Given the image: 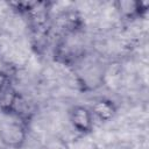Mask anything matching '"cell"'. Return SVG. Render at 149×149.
I'll return each instance as SVG.
<instances>
[{"instance_id":"obj_8","label":"cell","mask_w":149,"mask_h":149,"mask_svg":"<svg viewBox=\"0 0 149 149\" xmlns=\"http://www.w3.org/2000/svg\"><path fill=\"white\" fill-rule=\"evenodd\" d=\"M13 87L12 76L9 74H0V99Z\"/></svg>"},{"instance_id":"obj_9","label":"cell","mask_w":149,"mask_h":149,"mask_svg":"<svg viewBox=\"0 0 149 149\" xmlns=\"http://www.w3.org/2000/svg\"><path fill=\"white\" fill-rule=\"evenodd\" d=\"M0 74H10V65L0 56Z\"/></svg>"},{"instance_id":"obj_7","label":"cell","mask_w":149,"mask_h":149,"mask_svg":"<svg viewBox=\"0 0 149 149\" xmlns=\"http://www.w3.org/2000/svg\"><path fill=\"white\" fill-rule=\"evenodd\" d=\"M45 149H70L65 140L61 137H52L45 143Z\"/></svg>"},{"instance_id":"obj_10","label":"cell","mask_w":149,"mask_h":149,"mask_svg":"<svg viewBox=\"0 0 149 149\" xmlns=\"http://www.w3.org/2000/svg\"><path fill=\"white\" fill-rule=\"evenodd\" d=\"M121 149H130V148H128V147H125V148H121Z\"/></svg>"},{"instance_id":"obj_3","label":"cell","mask_w":149,"mask_h":149,"mask_svg":"<svg viewBox=\"0 0 149 149\" xmlns=\"http://www.w3.org/2000/svg\"><path fill=\"white\" fill-rule=\"evenodd\" d=\"M114 6L122 17L134 19L136 16H141L148 10L149 2L141 0H118L114 2Z\"/></svg>"},{"instance_id":"obj_5","label":"cell","mask_w":149,"mask_h":149,"mask_svg":"<svg viewBox=\"0 0 149 149\" xmlns=\"http://www.w3.org/2000/svg\"><path fill=\"white\" fill-rule=\"evenodd\" d=\"M91 112L94 116H97L100 121L102 122H107L109 120H112L115 114H116V106L112 100L108 99H100L97 100L92 108Z\"/></svg>"},{"instance_id":"obj_6","label":"cell","mask_w":149,"mask_h":149,"mask_svg":"<svg viewBox=\"0 0 149 149\" xmlns=\"http://www.w3.org/2000/svg\"><path fill=\"white\" fill-rule=\"evenodd\" d=\"M58 23H59L61 29H63L66 33H70V31H74L77 29V27L80 23V20L76 13L68 12V13H63L58 17Z\"/></svg>"},{"instance_id":"obj_1","label":"cell","mask_w":149,"mask_h":149,"mask_svg":"<svg viewBox=\"0 0 149 149\" xmlns=\"http://www.w3.org/2000/svg\"><path fill=\"white\" fill-rule=\"evenodd\" d=\"M27 139V132L21 122H2L0 125V142L12 149H20Z\"/></svg>"},{"instance_id":"obj_2","label":"cell","mask_w":149,"mask_h":149,"mask_svg":"<svg viewBox=\"0 0 149 149\" xmlns=\"http://www.w3.org/2000/svg\"><path fill=\"white\" fill-rule=\"evenodd\" d=\"M70 121L73 128L83 134L91 133L93 128V114L84 106H74L70 111Z\"/></svg>"},{"instance_id":"obj_4","label":"cell","mask_w":149,"mask_h":149,"mask_svg":"<svg viewBox=\"0 0 149 149\" xmlns=\"http://www.w3.org/2000/svg\"><path fill=\"white\" fill-rule=\"evenodd\" d=\"M35 109L36 108H35V104L33 102V100L29 99L27 95L17 92L9 114H14L20 120L27 121L31 119V116L35 113Z\"/></svg>"}]
</instances>
